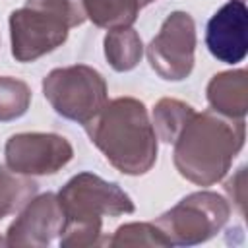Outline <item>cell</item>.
I'll list each match as a JSON object with an SVG mask.
<instances>
[{
  "label": "cell",
  "mask_w": 248,
  "mask_h": 248,
  "mask_svg": "<svg viewBox=\"0 0 248 248\" xmlns=\"http://www.w3.org/2000/svg\"><path fill=\"white\" fill-rule=\"evenodd\" d=\"M89 140L122 174L141 176L157 161V134L145 105L136 97L107 101L85 126Z\"/></svg>",
  "instance_id": "1"
},
{
  "label": "cell",
  "mask_w": 248,
  "mask_h": 248,
  "mask_svg": "<svg viewBox=\"0 0 248 248\" xmlns=\"http://www.w3.org/2000/svg\"><path fill=\"white\" fill-rule=\"evenodd\" d=\"M246 126L240 118H227L215 110L196 112L174 140V167L196 186H213L231 170L244 147Z\"/></svg>",
  "instance_id": "2"
},
{
  "label": "cell",
  "mask_w": 248,
  "mask_h": 248,
  "mask_svg": "<svg viewBox=\"0 0 248 248\" xmlns=\"http://www.w3.org/2000/svg\"><path fill=\"white\" fill-rule=\"evenodd\" d=\"M66 215V227L58 238L62 248H87L105 244L103 217H118L136 211L132 198L116 184L93 172L72 176L56 194Z\"/></svg>",
  "instance_id": "3"
},
{
  "label": "cell",
  "mask_w": 248,
  "mask_h": 248,
  "mask_svg": "<svg viewBox=\"0 0 248 248\" xmlns=\"http://www.w3.org/2000/svg\"><path fill=\"white\" fill-rule=\"evenodd\" d=\"M83 21L78 0H25V6L10 14L12 56L17 62H35L62 46L70 29Z\"/></svg>",
  "instance_id": "4"
},
{
  "label": "cell",
  "mask_w": 248,
  "mask_h": 248,
  "mask_svg": "<svg viewBox=\"0 0 248 248\" xmlns=\"http://www.w3.org/2000/svg\"><path fill=\"white\" fill-rule=\"evenodd\" d=\"M43 93L56 114L81 126L93 120L108 101L103 74L87 64L50 70L43 79Z\"/></svg>",
  "instance_id": "5"
},
{
  "label": "cell",
  "mask_w": 248,
  "mask_h": 248,
  "mask_svg": "<svg viewBox=\"0 0 248 248\" xmlns=\"http://www.w3.org/2000/svg\"><path fill=\"white\" fill-rule=\"evenodd\" d=\"M229 202L211 190H200L182 198L153 223L170 246H194L207 242L229 223Z\"/></svg>",
  "instance_id": "6"
},
{
  "label": "cell",
  "mask_w": 248,
  "mask_h": 248,
  "mask_svg": "<svg viewBox=\"0 0 248 248\" xmlns=\"http://www.w3.org/2000/svg\"><path fill=\"white\" fill-rule=\"evenodd\" d=\"M149 66L167 81H182L194 70L196 23L188 12L167 16L159 33L147 45Z\"/></svg>",
  "instance_id": "7"
},
{
  "label": "cell",
  "mask_w": 248,
  "mask_h": 248,
  "mask_svg": "<svg viewBox=\"0 0 248 248\" xmlns=\"http://www.w3.org/2000/svg\"><path fill=\"white\" fill-rule=\"evenodd\" d=\"M6 167L27 176H46L62 170L74 157L72 143L54 132H19L4 145Z\"/></svg>",
  "instance_id": "8"
},
{
  "label": "cell",
  "mask_w": 248,
  "mask_h": 248,
  "mask_svg": "<svg viewBox=\"0 0 248 248\" xmlns=\"http://www.w3.org/2000/svg\"><path fill=\"white\" fill-rule=\"evenodd\" d=\"M66 227V215L52 192L35 196L19 211L6 231L8 246L46 248L60 238Z\"/></svg>",
  "instance_id": "9"
},
{
  "label": "cell",
  "mask_w": 248,
  "mask_h": 248,
  "mask_svg": "<svg viewBox=\"0 0 248 248\" xmlns=\"http://www.w3.org/2000/svg\"><path fill=\"white\" fill-rule=\"evenodd\" d=\"M205 45L223 64H238L248 52V8L244 0L223 4L207 21Z\"/></svg>",
  "instance_id": "10"
},
{
  "label": "cell",
  "mask_w": 248,
  "mask_h": 248,
  "mask_svg": "<svg viewBox=\"0 0 248 248\" xmlns=\"http://www.w3.org/2000/svg\"><path fill=\"white\" fill-rule=\"evenodd\" d=\"M211 110L244 120L248 112V74L246 70H229L215 74L205 89Z\"/></svg>",
  "instance_id": "11"
},
{
  "label": "cell",
  "mask_w": 248,
  "mask_h": 248,
  "mask_svg": "<svg viewBox=\"0 0 248 248\" xmlns=\"http://www.w3.org/2000/svg\"><path fill=\"white\" fill-rule=\"evenodd\" d=\"M85 19L101 29L132 27L140 14L138 0H81Z\"/></svg>",
  "instance_id": "12"
},
{
  "label": "cell",
  "mask_w": 248,
  "mask_h": 248,
  "mask_svg": "<svg viewBox=\"0 0 248 248\" xmlns=\"http://www.w3.org/2000/svg\"><path fill=\"white\" fill-rule=\"evenodd\" d=\"M103 46H105V56L114 72L134 70L143 56V43L134 27L108 31L105 35Z\"/></svg>",
  "instance_id": "13"
},
{
  "label": "cell",
  "mask_w": 248,
  "mask_h": 248,
  "mask_svg": "<svg viewBox=\"0 0 248 248\" xmlns=\"http://www.w3.org/2000/svg\"><path fill=\"white\" fill-rule=\"evenodd\" d=\"M196 114L194 107L178 101V99H159L153 107V130L157 138L165 143H174L182 128L190 122V118Z\"/></svg>",
  "instance_id": "14"
},
{
  "label": "cell",
  "mask_w": 248,
  "mask_h": 248,
  "mask_svg": "<svg viewBox=\"0 0 248 248\" xmlns=\"http://www.w3.org/2000/svg\"><path fill=\"white\" fill-rule=\"evenodd\" d=\"M39 192V184L27 176L14 172L8 167L0 165V219L17 213L29 200Z\"/></svg>",
  "instance_id": "15"
},
{
  "label": "cell",
  "mask_w": 248,
  "mask_h": 248,
  "mask_svg": "<svg viewBox=\"0 0 248 248\" xmlns=\"http://www.w3.org/2000/svg\"><path fill=\"white\" fill-rule=\"evenodd\" d=\"M31 105V89L23 79L0 76V122L21 118Z\"/></svg>",
  "instance_id": "16"
},
{
  "label": "cell",
  "mask_w": 248,
  "mask_h": 248,
  "mask_svg": "<svg viewBox=\"0 0 248 248\" xmlns=\"http://www.w3.org/2000/svg\"><path fill=\"white\" fill-rule=\"evenodd\" d=\"M108 246H149V248H169V240L163 236L155 223H124L110 238Z\"/></svg>",
  "instance_id": "17"
},
{
  "label": "cell",
  "mask_w": 248,
  "mask_h": 248,
  "mask_svg": "<svg viewBox=\"0 0 248 248\" xmlns=\"http://www.w3.org/2000/svg\"><path fill=\"white\" fill-rule=\"evenodd\" d=\"M244 174H246V167H240L238 172L231 180L225 182V190L231 196V200L238 205L240 213H244V190H246L244 188Z\"/></svg>",
  "instance_id": "18"
},
{
  "label": "cell",
  "mask_w": 248,
  "mask_h": 248,
  "mask_svg": "<svg viewBox=\"0 0 248 248\" xmlns=\"http://www.w3.org/2000/svg\"><path fill=\"white\" fill-rule=\"evenodd\" d=\"M140 2V6H147V4H151V2H155V0H138Z\"/></svg>",
  "instance_id": "19"
},
{
  "label": "cell",
  "mask_w": 248,
  "mask_h": 248,
  "mask_svg": "<svg viewBox=\"0 0 248 248\" xmlns=\"http://www.w3.org/2000/svg\"><path fill=\"white\" fill-rule=\"evenodd\" d=\"M0 246H8L6 244V238H2V236H0Z\"/></svg>",
  "instance_id": "20"
}]
</instances>
